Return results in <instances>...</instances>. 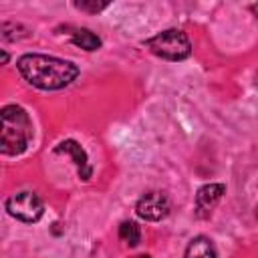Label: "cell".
<instances>
[{
  "label": "cell",
  "instance_id": "52a82bcc",
  "mask_svg": "<svg viewBox=\"0 0 258 258\" xmlns=\"http://www.w3.org/2000/svg\"><path fill=\"white\" fill-rule=\"evenodd\" d=\"M54 153H67V155H71V159L75 161V165H77V169H79V177H83V179H89V177H91L89 157H87V151L81 147L79 141H75V139H64V141H60V143L54 147Z\"/></svg>",
  "mask_w": 258,
  "mask_h": 258
},
{
  "label": "cell",
  "instance_id": "7c38bea8",
  "mask_svg": "<svg viewBox=\"0 0 258 258\" xmlns=\"http://www.w3.org/2000/svg\"><path fill=\"white\" fill-rule=\"evenodd\" d=\"M250 10H252V14H254V16H256V20H258V4H252V6H250Z\"/></svg>",
  "mask_w": 258,
  "mask_h": 258
},
{
  "label": "cell",
  "instance_id": "3957f363",
  "mask_svg": "<svg viewBox=\"0 0 258 258\" xmlns=\"http://www.w3.org/2000/svg\"><path fill=\"white\" fill-rule=\"evenodd\" d=\"M145 46L155 54L165 60H183L191 52V42L187 34L179 28H169L163 30L151 38L145 40Z\"/></svg>",
  "mask_w": 258,
  "mask_h": 258
},
{
  "label": "cell",
  "instance_id": "8992f818",
  "mask_svg": "<svg viewBox=\"0 0 258 258\" xmlns=\"http://www.w3.org/2000/svg\"><path fill=\"white\" fill-rule=\"evenodd\" d=\"M226 194V185L224 183H206L198 189L196 194V214L200 218H208L214 208L218 206V202L224 198Z\"/></svg>",
  "mask_w": 258,
  "mask_h": 258
},
{
  "label": "cell",
  "instance_id": "277c9868",
  "mask_svg": "<svg viewBox=\"0 0 258 258\" xmlns=\"http://www.w3.org/2000/svg\"><path fill=\"white\" fill-rule=\"evenodd\" d=\"M6 210L12 218L24 222V224H34L42 218L44 214V204L42 200L38 198L36 191H30V189H24V191H18V194H12L8 200H6Z\"/></svg>",
  "mask_w": 258,
  "mask_h": 258
},
{
  "label": "cell",
  "instance_id": "9a60e30c",
  "mask_svg": "<svg viewBox=\"0 0 258 258\" xmlns=\"http://www.w3.org/2000/svg\"><path fill=\"white\" fill-rule=\"evenodd\" d=\"M256 218H258V208H256Z\"/></svg>",
  "mask_w": 258,
  "mask_h": 258
},
{
  "label": "cell",
  "instance_id": "4fadbf2b",
  "mask_svg": "<svg viewBox=\"0 0 258 258\" xmlns=\"http://www.w3.org/2000/svg\"><path fill=\"white\" fill-rule=\"evenodd\" d=\"M8 62V54L6 52H2V64H6Z\"/></svg>",
  "mask_w": 258,
  "mask_h": 258
},
{
  "label": "cell",
  "instance_id": "7a4b0ae2",
  "mask_svg": "<svg viewBox=\"0 0 258 258\" xmlns=\"http://www.w3.org/2000/svg\"><path fill=\"white\" fill-rule=\"evenodd\" d=\"M32 121L20 105H6L0 111V151L20 155L32 141Z\"/></svg>",
  "mask_w": 258,
  "mask_h": 258
},
{
  "label": "cell",
  "instance_id": "5bb4252c",
  "mask_svg": "<svg viewBox=\"0 0 258 258\" xmlns=\"http://www.w3.org/2000/svg\"><path fill=\"white\" fill-rule=\"evenodd\" d=\"M133 258H151V256H147V254H139V256H133Z\"/></svg>",
  "mask_w": 258,
  "mask_h": 258
},
{
  "label": "cell",
  "instance_id": "8fae6325",
  "mask_svg": "<svg viewBox=\"0 0 258 258\" xmlns=\"http://www.w3.org/2000/svg\"><path fill=\"white\" fill-rule=\"evenodd\" d=\"M75 6L79 10H87V12H99V10H105L109 6V2H89V0H83V2H77Z\"/></svg>",
  "mask_w": 258,
  "mask_h": 258
},
{
  "label": "cell",
  "instance_id": "ba28073f",
  "mask_svg": "<svg viewBox=\"0 0 258 258\" xmlns=\"http://www.w3.org/2000/svg\"><path fill=\"white\" fill-rule=\"evenodd\" d=\"M183 258H216V248H214V244H212L210 238H206V236H196V238L187 244Z\"/></svg>",
  "mask_w": 258,
  "mask_h": 258
},
{
  "label": "cell",
  "instance_id": "6da1fadb",
  "mask_svg": "<svg viewBox=\"0 0 258 258\" xmlns=\"http://www.w3.org/2000/svg\"><path fill=\"white\" fill-rule=\"evenodd\" d=\"M20 75L24 77L26 83H30L36 89L42 91H56L67 85H71L77 75L79 67L71 60L48 56V54H22L16 62Z\"/></svg>",
  "mask_w": 258,
  "mask_h": 258
},
{
  "label": "cell",
  "instance_id": "9c48e42d",
  "mask_svg": "<svg viewBox=\"0 0 258 258\" xmlns=\"http://www.w3.org/2000/svg\"><path fill=\"white\" fill-rule=\"evenodd\" d=\"M73 42L77 46H81L83 50H89V52L91 50H97L101 46V38L93 30H89V28H77L73 32Z\"/></svg>",
  "mask_w": 258,
  "mask_h": 258
},
{
  "label": "cell",
  "instance_id": "5b68a950",
  "mask_svg": "<svg viewBox=\"0 0 258 258\" xmlns=\"http://www.w3.org/2000/svg\"><path fill=\"white\" fill-rule=\"evenodd\" d=\"M135 212L139 218H143L147 222H159L169 214V200L161 191H149L139 198Z\"/></svg>",
  "mask_w": 258,
  "mask_h": 258
},
{
  "label": "cell",
  "instance_id": "30bf717a",
  "mask_svg": "<svg viewBox=\"0 0 258 258\" xmlns=\"http://www.w3.org/2000/svg\"><path fill=\"white\" fill-rule=\"evenodd\" d=\"M119 238H121L125 244H129V246H137V244L141 242V228L137 226V222L125 220V222H121V226H119Z\"/></svg>",
  "mask_w": 258,
  "mask_h": 258
}]
</instances>
